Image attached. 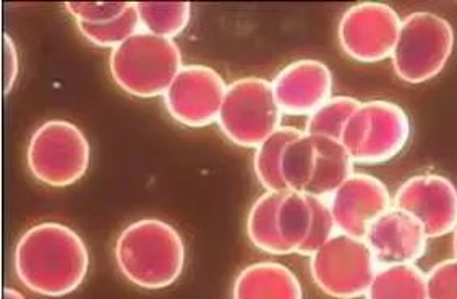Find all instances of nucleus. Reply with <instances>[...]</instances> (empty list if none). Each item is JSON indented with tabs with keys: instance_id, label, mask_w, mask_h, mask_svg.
I'll list each match as a JSON object with an SVG mask.
<instances>
[{
	"instance_id": "obj_25",
	"label": "nucleus",
	"mask_w": 457,
	"mask_h": 299,
	"mask_svg": "<svg viewBox=\"0 0 457 299\" xmlns=\"http://www.w3.org/2000/svg\"><path fill=\"white\" fill-rule=\"evenodd\" d=\"M130 2H115V4H85V2H67L65 10L71 13L75 23L85 25H103L120 17L129 9Z\"/></svg>"
},
{
	"instance_id": "obj_19",
	"label": "nucleus",
	"mask_w": 457,
	"mask_h": 299,
	"mask_svg": "<svg viewBox=\"0 0 457 299\" xmlns=\"http://www.w3.org/2000/svg\"><path fill=\"white\" fill-rule=\"evenodd\" d=\"M282 193L264 191L252 204L246 215V237L250 243L262 253L273 255H287L278 233L276 212L281 203Z\"/></svg>"
},
{
	"instance_id": "obj_18",
	"label": "nucleus",
	"mask_w": 457,
	"mask_h": 299,
	"mask_svg": "<svg viewBox=\"0 0 457 299\" xmlns=\"http://www.w3.org/2000/svg\"><path fill=\"white\" fill-rule=\"evenodd\" d=\"M365 299H428L427 273L415 264L379 267Z\"/></svg>"
},
{
	"instance_id": "obj_15",
	"label": "nucleus",
	"mask_w": 457,
	"mask_h": 299,
	"mask_svg": "<svg viewBox=\"0 0 457 299\" xmlns=\"http://www.w3.org/2000/svg\"><path fill=\"white\" fill-rule=\"evenodd\" d=\"M363 239L378 267L415 264L425 255L428 245L422 225L395 206L370 225Z\"/></svg>"
},
{
	"instance_id": "obj_10",
	"label": "nucleus",
	"mask_w": 457,
	"mask_h": 299,
	"mask_svg": "<svg viewBox=\"0 0 457 299\" xmlns=\"http://www.w3.org/2000/svg\"><path fill=\"white\" fill-rule=\"evenodd\" d=\"M228 85L208 65H184L164 93V106L177 124L206 128L218 124Z\"/></svg>"
},
{
	"instance_id": "obj_11",
	"label": "nucleus",
	"mask_w": 457,
	"mask_h": 299,
	"mask_svg": "<svg viewBox=\"0 0 457 299\" xmlns=\"http://www.w3.org/2000/svg\"><path fill=\"white\" fill-rule=\"evenodd\" d=\"M276 223L287 255L310 257L337 233L328 199L297 191L282 193Z\"/></svg>"
},
{
	"instance_id": "obj_13",
	"label": "nucleus",
	"mask_w": 457,
	"mask_h": 299,
	"mask_svg": "<svg viewBox=\"0 0 457 299\" xmlns=\"http://www.w3.org/2000/svg\"><path fill=\"white\" fill-rule=\"evenodd\" d=\"M328 203L337 233L365 238L370 225L393 207V196L377 176L353 172Z\"/></svg>"
},
{
	"instance_id": "obj_14",
	"label": "nucleus",
	"mask_w": 457,
	"mask_h": 299,
	"mask_svg": "<svg viewBox=\"0 0 457 299\" xmlns=\"http://www.w3.org/2000/svg\"><path fill=\"white\" fill-rule=\"evenodd\" d=\"M333 71L325 62L302 59L282 69L273 81L274 96L284 115L308 117L333 97Z\"/></svg>"
},
{
	"instance_id": "obj_26",
	"label": "nucleus",
	"mask_w": 457,
	"mask_h": 299,
	"mask_svg": "<svg viewBox=\"0 0 457 299\" xmlns=\"http://www.w3.org/2000/svg\"><path fill=\"white\" fill-rule=\"evenodd\" d=\"M428 299H457V259L435 265L427 273Z\"/></svg>"
},
{
	"instance_id": "obj_12",
	"label": "nucleus",
	"mask_w": 457,
	"mask_h": 299,
	"mask_svg": "<svg viewBox=\"0 0 457 299\" xmlns=\"http://www.w3.org/2000/svg\"><path fill=\"white\" fill-rule=\"evenodd\" d=\"M393 206L412 215L428 239L457 229V188L446 176L427 174L405 180L393 196Z\"/></svg>"
},
{
	"instance_id": "obj_17",
	"label": "nucleus",
	"mask_w": 457,
	"mask_h": 299,
	"mask_svg": "<svg viewBox=\"0 0 457 299\" xmlns=\"http://www.w3.org/2000/svg\"><path fill=\"white\" fill-rule=\"evenodd\" d=\"M317 144L315 174L307 194L329 199L336 190L353 174V160L339 140L313 136Z\"/></svg>"
},
{
	"instance_id": "obj_8",
	"label": "nucleus",
	"mask_w": 457,
	"mask_h": 299,
	"mask_svg": "<svg viewBox=\"0 0 457 299\" xmlns=\"http://www.w3.org/2000/svg\"><path fill=\"white\" fill-rule=\"evenodd\" d=\"M378 269L367 241L344 233H336L310 255L312 280L329 298H363Z\"/></svg>"
},
{
	"instance_id": "obj_21",
	"label": "nucleus",
	"mask_w": 457,
	"mask_h": 299,
	"mask_svg": "<svg viewBox=\"0 0 457 299\" xmlns=\"http://www.w3.org/2000/svg\"><path fill=\"white\" fill-rule=\"evenodd\" d=\"M135 5L143 31L172 41L184 33L192 20L188 2H143Z\"/></svg>"
},
{
	"instance_id": "obj_20",
	"label": "nucleus",
	"mask_w": 457,
	"mask_h": 299,
	"mask_svg": "<svg viewBox=\"0 0 457 299\" xmlns=\"http://www.w3.org/2000/svg\"><path fill=\"white\" fill-rule=\"evenodd\" d=\"M302 132L303 130L294 128V126H281L256 148L255 156H253V172L258 183L263 186L264 191H276V193L287 191L281 175L282 154L286 146L294 138H297Z\"/></svg>"
},
{
	"instance_id": "obj_16",
	"label": "nucleus",
	"mask_w": 457,
	"mask_h": 299,
	"mask_svg": "<svg viewBox=\"0 0 457 299\" xmlns=\"http://www.w3.org/2000/svg\"><path fill=\"white\" fill-rule=\"evenodd\" d=\"M232 299H303L297 275L279 263L246 265L236 277Z\"/></svg>"
},
{
	"instance_id": "obj_9",
	"label": "nucleus",
	"mask_w": 457,
	"mask_h": 299,
	"mask_svg": "<svg viewBox=\"0 0 457 299\" xmlns=\"http://www.w3.org/2000/svg\"><path fill=\"white\" fill-rule=\"evenodd\" d=\"M403 20L383 2H361L344 12L337 39L343 53L361 63L383 62L397 44Z\"/></svg>"
},
{
	"instance_id": "obj_27",
	"label": "nucleus",
	"mask_w": 457,
	"mask_h": 299,
	"mask_svg": "<svg viewBox=\"0 0 457 299\" xmlns=\"http://www.w3.org/2000/svg\"><path fill=\"white\" fill-rule=\"evenodd\" d=\"M20 73V57L15 41L9 35H4V93L10 94L17 85Z\"/></svg>"
},
{
	"instance_id": "obj_23",
	"label": "nucleus",
	"mask_w": 457,
	"mask_h": 299,
	"mask_svg": "<svg viewBox=\"0 0 457 299\" xmlns=\"http://www.w3.org/2000/svg\"><path fill=\"white\" fill-rule=\"evenodd\" d=\"M361 106V101L352 96H333L323 106L307 117L303 132L310 136H323L341 140L344 126L351 115Z\"/></svg>"
},
{
	"instance_id": "obj_3",
	"label": "nucleus",
	"mask_w": 457,
	"mask_h": 299,
	"mask_svg": "<svg viewBox=\"0 0 457 299\" xmlns=\"http://www.w3.org/2000/svg\"><path fill=\"white\" fill-rule=\"evenodd\" d=\"M184 61L176 41L140 29L109 55V71L115 85L129 96H164Z\"/></svg>"
},
{
	"instance_id": "obj_22",
	"label": "nucleus",
	"mask_w": 457,
	"mask_h": 299,
	"mask_svg": "<svg viewBox=\"0 0 457 299\" xmlns=\"http://www.w3.org/2000/svg\"><path fill=\"white\" fill-rule=\"evenodd\" d=\"M317 144L305 132L286 146L281 160V175L287 191L307 193L315 174Z\"/></svg>"
},
{
	"instance_id": "obj_5",
	"label": "nucleus",
	"mask_w": 457,
	"mask_h": 299,
	"mask_svg": "<svg viewBox=\"0 0 457 299\" xmlns=\"http://www.w3.org/2000/svg\"><path fill=\"white\" fill-rule=\"evenodd\" d=\"M91 146L81 128L69 120H47L36 128L27 150L29 174L51 188L79 183L88 172Z\"/></svg>"
},
{
	"instance_id": "obj_1",
	"label": "nucleus",
	"mask_w": 457,
	"mask_h": 299,
	"mask_svg": "<svg viewBox=\"0 0 457 299\" xmlns=\"http://www.w3.org/2000/svg\"><path fill=\"white\" fill-rule=\"evenodd\" d=\"M13 269L28 290L46 298H63L79 290L88 275V246L69 225L41 222L18 239Z\"/></svg>"
},
{
	"instance_id": "obj_2",
	"label": "nucleus",
	"mask_w": 457,
	"mask_h": 299,
	"mask_svg": "<svg viewBox=\"0 0 457 299\" xmlns=\"http://www.w3.org/2000/svg\"><path fill=\"white\" fill-rule=\"evenodd\" d=\"M117 269L143 290H164L184 273L187 249L182 235L168 222L140 219L115 239Z\"/></svg>"
},
{
	"instance_id": "obj_24",
	"label": "nucleus",
	"mask_w": 457,
	"mask_h": 299,
	"mask_svg": "<svg viewBox=\"0 0 457 299\" xmlns=\"http://www.w3.org/2000/svg\"><path fill=\"white\" fill-rule=\"evenodd\" d=\"M77 28H79V35L83 36L91 44L112 51L117 45L125 43L129 37L137 35L141 29V25L137 5L130 2L129 9L112 21H107L103 25L77 23Z\"/></svg>"
},
{
	"instance_id": "obj_6",
	"label": "nucleus",
	"mask_w": 457,
	"mask_h": 299,
	"mask_svg": "<svg viewBox=\"0 0 457 299\" xmlns=\"http://www.w3.org/2000/svg\"><path fill=\"white\" fill-rule=\"evenodd\" d=\"M411 138L404 109L389 101L361 102L341 134V144L353 164L378 166L396 158Z\"/></svg>"
},
{
	"instance_id": "obj_7",
	"label": "nucleus",
	"mask_w": 457,
	"mask_h": 299,
	"mask_svg": "<svg viewBox=\"0 0 457 299\" xmlns=\"http://www.w3.org/2000/svg\"><path fill=\"white\" fill-rule=\"evenodd\" d=\"M282 112L271 81L244 77L228 85L218 125L228 141L256 150L282 125Z\"/></svg>"
},
{
	"instance_id": "obj_29",
	"label": "nucleus",
	"mask_w": 457,
	"mask_h": 299,
	"mask_svg": "<svg viewBox=\"0 0 457 299\" xmlns=\"http://www.w3.org/2000/svg\"><path fill=\"white\" fill-rule=\"evenodd\" d=\"M453 247H454V255L457 259V229L454 230V238H453Z\"/></svg>"
},
{
	"instance_id": "obj_28",
	"label": "nucleus",
	"mask_w": 457,
	"mask_h": 299,
	"mask_svg": "<svg viewBox=\"0 0 457 299\" xmlns=\"http://www.w3.org/2000/svg\"><path fill=\"white\" fill-rule=\"evenodd\" d=\"M4 299H27L25 298V295L23 293H20V291L15 290V288H5L4 290Z\"/></svg>"
},
{
	"instance_id": "obj_4",
	"label": "nucleus",
	"mask_w": 457,
	"mask_h": 299,
	"mask_svg": "<svg viewBox=\"0 0 457 299\" xmlns=\"http://www.w3.org/2000/svg\"><path fill=\"white\" fill-rule=\"evenodd\" d=\"M456 35L448 20L433 12H412L403 20L391 55L397 78L422 85L436 78L454 51Z\"/></svg>"
}]
</instances>
